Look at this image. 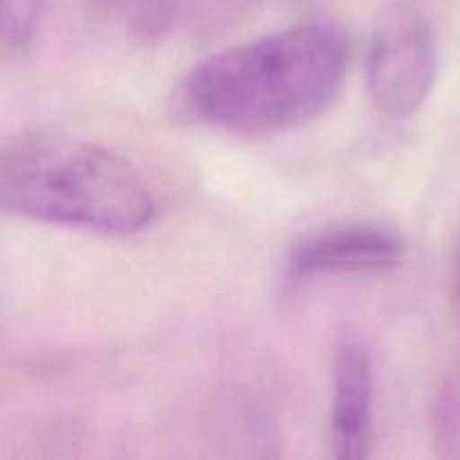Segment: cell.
I'll use <instances>...</instances> for the list:
<instances>
[{
	"label": "cell",
	"instance_id": "6da1fadb",
	"mask_svg": "<svg viewBox=\"0 0 460 460\" xmlns=\"http://www.w3.org/2000/svg\"><path fill=\"white\" fill-rule=\"evenodd\" d=\"M349 66V39L308 21L223 49L191 67L175 90L178 112L207 128L268 135L322 115Z\"/></svg>",
	"mask_w": 460,
	"mask_h": 460
},
{
	"label": "cell",
	"instance_id": "7a4b0ae2",
	"mask_svg": "<svg viewBox=\"0 0 460 460\" xmlns=\"http://www.w3.org/2000/svg\"><path fill=\"white\" fill-rule=\"evenodd\" d=\"M0 198L7 214L106 236L142 232L155 216L151 189L133 162L54 130L4 142Z\"/></svg>",
	"mask_w": 460,
	"mask_h": 460
},
{
	"label": "cell",
	"instance_id": "3957f363",
	"mask_svg": "<svg viewBox=\"0 0 460 460\" xmlns=\"http://www.w3.org/2000/svg\"><path fill=\"white\" fill-rule=\"evenodd\" d=\"M438 34L420 7L398 3L380 18L364 54L371 102L391 119L416 115L438 75Z\"/></svg>",
	"mask_w": 460,
	"mask_h": 460
},
{
	"label": "cell",
	"instance_id": "277c9868",
	"mask_svg": "<svg viewBox=\"0 0 460 460\" xmlns=\"http://www.w3.org/2000/svg\"><path fill=\"white\" fill-rule=\"evenodd\" d=\"M407 245L395 232L376 225H344L310 234L292 245L288 274L310 281L337 274H377L398 268Z\"/></svg>",
	"mask_w": 460,
	"mask_h": 460
},
{
	"label": "cell",
	"instance_id": "5b68a950",
	"mask_svg": "<svg viewBox=\"0 0 460 460\" xmlns=\"http://www.w3.org/2000/svg\"><path fill=\"white\" fill-rule=\"evenodd\" d=\"M373 425V362L367 341L344 331L332 353L331 445L337 458L368 456Z\"/></svg>",
	"mask_w": 460,
	"mask_h": 460
},
{
	"label": "cell",
	"instance_id": "8992f818",
	"mask_svg": "<svg viewBox=\"0 0 460 460\" xmlns=\"http://www.w3.org/2000/svg\"><path fill=\"white\" fill-rule=\"evenodd\" d=\"M48 0H0V27L3 48L7 54H22L30 49Z\"/></svg>",
	"mask_w": 460,
	"mask_h": 460
},
{
	"label": "cell",
	"instance_id": "52a82bcc",
	"mask_svg": "<svg viewBox=\"0 0 460 460\" xmlns=\"http://www.w3.org/2000/svg\"><path fill=\"white\" fill-rule=\"evenodd\" d=\"M456 299L460 304V256H458V272H456Z\"/></svg>",
	"mask_w": 460,
	"mask_h": 460
}]
</instances>
